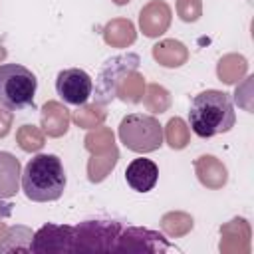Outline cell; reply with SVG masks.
Here are the masks:
<instances>
[{
  "label": "cell",
  "mask_w": 254,
  "mask_h": 254,
  "mask_svg": "<svg viewBox=\"0 0 254 254\" xmlns=\"http://www.w3.org/2000/svg\"><path fill=\"white\" fill-rule=\"evenodd\" d=\"M236 123V111L228 93L220 89H206L192 97L189 107V125L200 139L226 133Z\"/></svg>",
  "instance_id": "obj_1"
},
{
  "label": "cell",
  "mask_w": 254,
  "mask_h": 254,
  "mask_svg": "<svg viewBox=\"0 0 254 254\" xmlns=\"http://www.w3.org/2000/svg\"><path fill=\"white\" fill-rule=\"evenodd\" d=\"M65 171L62 159L52 153H40L32 157L22 171V190L34 202L58 200L65 190Z\"/></svg>",
  "instance_id": "obj_2"
},
{
  "label": "cell",
  "mask_w": 254,
  "mask_h": 254,
  "mask_svg": "<svg viewBox=\"0 0 254 254\" xmlns=\"http://www.w3.org/2000/svg\"><path fill=\"white\" fill-rule=\"evenodd\" d=\"M20 179H22L20 161L8 151H0V198L14 196L20 189Z\"/></svg>",
  "instance_id": "obj_7"
},
{
  "label": "cell",
  "mask_w": 254,
  "mask_h": 254,
  "mask_svg": "<svg viewBox=\"0 0 254 254\" xmlns=\"http://www.w3.org/2000/svg\"><path fill=\"white\" fill-rule=\"evenodd\" d=\"M56 93L69 105H83L93 93V79L79 67L62 69L56 77Z\"/></svg>",
  "instance_id": "obj_5"
},
{
  "label": "cell",
  "mask_w": 254,
  "mask_h": 254,
  "mask_svg": "<svg viewBox=\"0 0 254 254\" xmlns=\"http://www.w3.org/2000/svg\"><path fill=\"white\" fill-rule=\"evenodd\" d=\"M38 79L22 64H0V105L10 111H22L34 105Z\"/></svg>",
  "instance_id": "obj_3"
},
{
  "label": "cell",
  "mask_w": 254,
  "mask_h": 254,
  "mask_svg": "<svg viewBox=\"0 0 254 254\" xmlns=\"http://www.w3.org/2000/svg\"><path fill=\"white\" fill-rule=\"evenodd\" d=\"M127 185L137 192H149L159 181V167L151 159H133L125 169Z\"/></svg>",
  "instance_id": "obj_6"
},
{
  "label": "cell",
  "mask_w": 254,
  "mask_h": 254,
  "mask_svg": "<svg viewBox=\"0 0 254 254\" xmlns=\"http://www.w3.org/2000/svg\"><path fill=\"white\" fill-rule=\"evenodd\" d=\"M119 139L129 151L145 155L161 149L165 135L157 117L145 113H129L119 123Z\"/></svg>",
  "instance_id": "obj_4"
}]
</instances>
